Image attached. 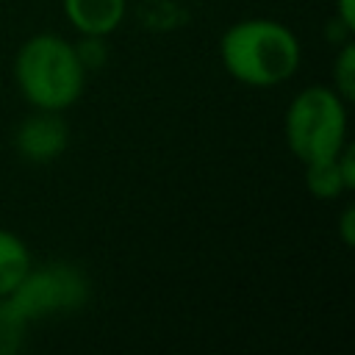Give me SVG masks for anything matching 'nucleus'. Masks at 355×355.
I'll return each mask as SVG.
<instances>
[{"instance_id":"obj_5","label":"nucleus","mask_w":355,"mask_h":355,"mask_svg":"<svg viewBox=\"0 0 355 355\" xmlns=\"http://www.w3.org/2000/svg\"><path fill=\"white\" fill-rule=\"evenodd\" d=\"M14 141H17V150L22 158H28L33 164H47L67 150L69 130H67V122L58 116V111L36 108V114H31L17 128Z\"/></svg>"},{"instance_id":"obj_6","label":"nucleus","mask_w":355,"mask_h":355,"mask_svg":"<svg viewBox=\"0 0 355 355\" xmlns=\"http://www.w3.org/2000/svg\"><path fill=\"white\" fill-rule=\"evenodd\" d=\"M64 14L83 36H108L125 17V0H64Z\"/></svg>"},{"instance_id":"obj_10","label":"nucleus","mask_w":355,"mask_h":355,"mask_svg":"<svg viewBox=\"0 0 355 355\" xmlns=\"http://www.w3.org/2000/svg\"><path fill=\"white\" fill-rule=\"evenodd\" d=\"M336 14H338L341 28L347 31L355 28V0H336Z\"/></svg>"},{"instance_id":"obj_9","label":"nucleus","mask_w":355,"mask_h":355,"mask_svg":"<svg viewBox=\"0 0 355 355\" xmlns=\"http://www.w3.org/2000/svg\"><path fill=\"white\" fill-rule=\"evenodd\" d=\"M333 83H336V92L341 94L344 103H349L355 97V44H344L338 58H336V67H333Z\"/></svg>"},{"instance_id":"obj_2","label":"nucleus","mask_w":355,"mask_h":355,"mask_svg":"<svg viewBox=\"0 0 355 355\" xmlns=\"http://www.w3.org/2000/svg\"><path fill=\"white\" fill-rule=\"evenodd\" d=\"M14 80L33 108L64 111L83 94L86 67L72 42L58 33H36L17 50Z\"/></svg>"},{"instance_id":"obj_7","label":"nucleus","mask_w":355,"mask_h":355,"mask_svg":"<svg viewBox=\"0 0 355 355\" xmlns=\"http://www.w3.org/2000/svg\"><path fill=\"white\" fill-rule=\"evenodd\" d=\"M28 272H31V252L25 241L11 230H0V300L14 294V288L25 280Z\"/></svg>"},{"instance_id":"obj_4","label":"nucleus","mask_w":355,"mask_h":355,"mask_svg":"<svg viewBox=\"0 0 355 355\" xmlns=\"http://www.w3.org/2000/svg\"><path fill=\"white\" fill-rule=\"evenodd\" d=\"M83 300H86V280L80 277V272L64 263H53L42 272L31 269L25 280L14 288V294L6 297V305L22 322H28L55 311L78 308Z\"/></svg>"},{"instance_id":"obj_3","label":"nucleus","mask_w":355,"mask_h":355,"mask_svg":"<svg viewBox=\"0 0 355 355\" xmlns=\"http://www.w3.org/2000/svg\"><path fill=\"white\" fill-rule=\"evenodd\" d=\"M347 103L330 86L302 89L286 111L288 150L302 161H322L336 155L347 141Z\"/></svg>"},{"instance_id":"obj_11","label":"nucleus","mask_w":355,"mask_h":355,"mask_svg":"<svg viewBox=\"0 0 355 355\" xmlns=\"http://www.w3.org/2000/svg\"><path fill=\"white\" fill-rule=\"evenodd\" d=\"M338 227H341V239H344V244L352 247V244H355V211H352L349 205L344 208V214H341V225H338Z\"/></svg>"},{"instance_id":"obj_1","label":"nucleus","mask_w":355,"mask_h":355,"mask_svg":"<svg viewBox=\"0 0 355 355\" xmlns=\"http://www.w3.org/2000/svg\"><path fill=\"white\" fill-rule=\"evenodd\" d=\"M219 58L230 78L269 89L288 80L300 67V42L277 19L252 17L233 22L219 39Z\"/></svg>"},{"instance_id":"obj_8","label":"nucleus","mask_w":355,"mask_h":355,"mask_svg":"<svg viewBox=\"0 0 355 355\" xmlns=\"http://www.w3.org/2000/svg\"><path fill=\"white\" fill-rule=\"evenodd\" d=\"M336 155L305 164V186L319 200H333V197L349 191L347 183H344V178H341V169H338V158Z\"/></svg>"}]
</instances>
